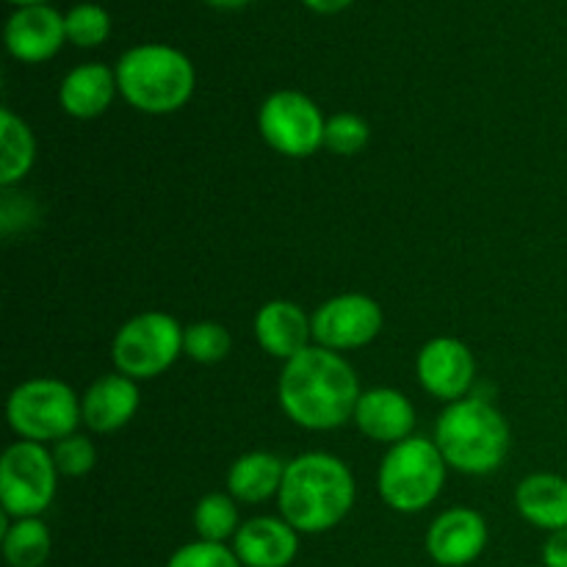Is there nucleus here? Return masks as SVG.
Returning <instances> with one entry per match:
<instances>
[{
	"label": "nucleus",
	"mask_w": 567,
	"mask_h": 567,
	"mask_svg": "<svg viewBox=\"0 0 567 567\" xmlns=\"http://www.w3.org/2000/svg\"><path fill=\"white\" fill-rule=\"evenodd\" d=\"M360 380L341 352L308 347L282 363L277 380V402L297 426L310 432H332L354 419Z\"/></svg>",
	"instance_id": "nucleus-1"
},
{
	"label": "nucleus",
	"mask_w": 567,
	"mask_h": 567,
	"mask_svg": "<svg viewBox=\"0 0 567 567\" xmlns=\"http://www.w3.org/2000/svg\"><path fill=\"white\" fill-rule=\"evenodd\" d=\"M354 476L341 457L327 452H308L286 465L277 507L299 535H324L352 513Z\"/></svg>",
	"instance_id": "nucleus-2"
},
{
	"label": "nucleus",
	"mask_w": 567,
	"mask_h": 567,
	"mask_svg": "<svg viewBox=\"0 0 567 567\" xmlns=\"http://www.w3.org/2000/svg\"><path fill=\"white\" fill-rule=\"evenodd\" d=\"M432 441L449 468L468 476H487L502 468L513 446L507 419L482 396L446 404L435 421Z\"/></svg>",
	"instance_id": "nucleus-3"
},
{
	"label": "nucleus",
	"mask_w": 567,
	"mask_h": 567,
	"mask_svg": "<svg viewBox=\"0 0 567 567\" xmlns=\"http://www.w3.org/2000/svg\"><path fill=\"white\" fill-rule=\"evenodd\" d=\"M114 72L122 100L150 116L175 114L197 89L192 59L172 44H136L120 55Z\"/></svg>",
	"instance_id": "nucleus-4"
},
{
	"label": "nucleus",
	"mask_w": 567,
	"mask_h": 567,
	"mask_svg": "<svg viewBox=\"0 0 567 567\" xmlns=\"http://www.w3.org/2000/svg\"><path fill=\"white\" fill-rule=\"evenodd\" d=\"M446 460L430 437H408L388 449L377 471L380 496L393 513L415 515L432 507L446 485Z\"/></svg>",
	"instance_id": "nucleus-5"
},
{
	"label": "nucleus",
	"mask_w": 567,
	"mask_h": 567,
	"mask_svg": "<svg viewBox=\"0 0 567 567\" xmlns=\"http://www.w3.org/2000/svg\"><path fill=\"white\" fill-rule=\"evenodd\" d=\"M6 419L20 441L59 443L66 435H75L83 421L81 396L53 377L25 380L9 393Z\"/></svg>",
	"instance_id": "nucleus-6"
},
{
	"label": "nucleus",
	"mask_w": 567,
	"mask_h": 567,
	"mask_svg": "<svg viewBox=\"0 0 567 567\" xmlns=\"http://www.w3.org/2000/svg\"><path fill=\"white\" fill-rule=\"evenodd\" d=\"M183 332L186 327L164 310L133 316L111 341L116 371L136 382L166 374L183 354Z\"/></svg>",
	"instance_id": "nucleus-7"
},
{
	"label": "nucleus",
	"mask_w": 567,
	"mask_h": 567,
	"mask_svg": "<svg viewBox=\"0 0 567 567\" xmlns=\"http://www.w3.org/2000/svg\"><path fill=\"white\" fill-rule=\"evenodd\" d=\"M59 468L44 443L17 441L0 460V507L9 520L39 518L59 491Z\"/></svg>",
	"instance_id": "nucleus-8"
},
{
	"label": "nucleus",
	"mask_w": 567,
	"mask_h": 567,
	"mask_svg": "<svg viewBox=\"0 0 567 567\" xmlns=\"http://www.w3.org/2000/svg\"><path fill=\"white\" fill-rule=\"evenodd\" d=\"M327 120L316 100L297 89H280L264 100L258 131L275 153L286 158H310L324 147Z\"/></svg>",
	"instance_id": "nucleus-9"
},
{
	"label": "nucleus",
	"mask_w": 567,
	"mask_h": 567,
	"mask_svg": "<svg viewBox=\"0 0 567 567\" xmlns=\"http://www.w3.org/2000/svg\"><path fill=\"white\" fill-rule=\"evenodd\" d=\"M316 347L330 352H352L369 347L382 332L385 316L377 299L369 293H338L327 299L310 316Z\"/></svg>",
	"instance_id": "nucleus-10"
},
{
	"label": "nucleus",
	"mask_w": 567,
	"mask_h": 567,
	"mask_svg": "<svg viewBox=\"0 0 567 567\" xmlns=\"http://www.w3.org/2000/svg\"><path fill=\"white\" fill-rule=\"evenodd\" d=\"M415 374L421 388L437 402H460L471 393L476 380V360L468 343L460 338H432L415 358Z\"/></svg>",
	"instance_id": "nucleus-11"
},
{
	"label": "nucleus",
	"mask_w": 567,
	"mask_h": 567,
	"mask_svg": "<svg viewBox=\"0 0 567 567\" xmlns=\"http://www.w3.org/2000/svg\"><path fill=\"white\" fill-rule=\"evenodd\" d=\"M491 532L485 515L471 507H452L426 529V554L441 567L474 565L485 554Z\"/></svg>",
	"instance_id": "nucleus-12"
},
{
	"label": "nucleus",
	"mask_w": 567,
	"mask_h": 567,
	"mask_svg": "<svg viewBox=\"0 0 567 567\" xmlns=\"http://www.w3.org/2000/svg\"><path fill=\"white\" fill-rule=\"evenodd\" d=\"M3 39L11 59L22 61V64H42L64 48V14L48 3L22 6L6 20Z\"/></svg>",
	"instance_id": "nucleus-13"
},
{
	"label": "nucleus",
	"mask_w": 567,
	"mask_h": 567,
	"mask_svg": "<svg viewBox=\"0 0 567 567\" xmlns=\"http://www.w3.org/2000/svg\"><path fill=\"white\" fill-rule=\"evenodd\" d=\"M233 551L244 567H288L299 554V532L286 518L258 515L236 532Z\"/></svg>",
	"instance_id": "nucleus-14"
},
{
	"label": "nucleus",
	"mask_w": 567,
	"mask_h": 567,
	"mask_svg": "<svg viewBox=\"0 0 567 567\" xmlns=\"http://www.w3.org/2000/svg\"><path fill=\"white\" fill-rule=\"evenodd\" d=\"M252 330L255 341L266 354L288 363L310 347L313 321L291 299H271V302L260 305V310L255 313Z\"/></svg>",
	"instance_id": "nucleus-15"
},
{
	"label": "nucleus",
	"mask_w": 567,
	"mask_h": 567,
	"mask_svg": "<svg viewBox=\"0 0 567 567\" xmlns=\"http://www.w3.org/2000/svg\"><path fill=\"white\" fill-rule=\"evenodd\" d=\"M138 385L125 374H103L83 391L81 415L83 424L97 435L120 432L138 413Z\"/></svg>",
	"instance_id": "nucleus-16"
},
{
	"label": "nucleus",
	"mask_w": 567,
	"mask_h": 567,
	"mask_svg": "<svg viewBox=\"0 0 567 567\" xmlns=\"http://www.w3.org/2000/svg\"><path fill=\"white\" fill-rule=\"evenodd\" d=\"M352 421L369 441L396 446L413 437L415 408L396 388H369L360 396Z\"/></svg>",
	"instance_id": "nucleus-17"
},
{
	"label": "nucleus",
	"mask_w": 567,
	"mask_h": 567,
	"mask_svg": "<svg viewBox=\"0 0 567 567\" xmlns=\"http://www.w3.org/2000/svg\"><path fill=\"white\" fill-rule=\"evenodd\" d=\"M116 94V72L100 61H86L64 75L59 86V105L72 120H97L111 109Z\"/></svg>",
	"instance_id": "nucleus-18"
},
{
	"label": "nucleus",
	"mask_w": 567,
	"mask_h": 567,
	"mask_svg": "<svg viewBox=\"0 0 567 567\" xmlns=\"http://www.w3.org/2000/svg\"><path fill=\"white\" fill-rule=\"evenodd\" d=\"M515 507L526 524L543 532L567 529V480L559 474H532L515 487Z\"/></svg>",
	"instance_id": "nucleus-19"
},
{
	"label": "nucleus",
	"mask_w": 567,
	"mask_h": 567,
	"mask_svg": "<svg viewBox=\"0 0 567 567\" xmlns=\"http://www.w3.org/2000/svg\"><path fill=\"white\" fill-rule=\"evenodd\" d=\"M286 465L271 452H247L227 471V493L238 504H264L280 493Z\"/></svg>",
	"instance_id": "nucleus-20"
},
{
	"label": "nucleus",
	"mask_w": 567,
	"mask_h": 567,
	"mask_svg": "<svg viewBox=\"0 0 567 567\" xmlns=\"http://www.w3.org/2000/svg\"><path fill=\"white\" fill-rule=\"evenodd\" d=\"M37 161V138L31 125L11 109L0 111V186L14 188L28 177Z\"/></svg>",
	"instance_id": "nucleus-21"
},
{
	"label": "nucleus",
	"mask_w": 567,
	"mask_h": 567,
	"mask_svg": "<svg viewBox=\"0 0 567 567\" xmlns=\"http://www.w3.org/2000/svg\"><path fill=\"white\" fill-rule=\"evenodd\" d=\"M50 548L53 540L42 518L9 520L3 515V557L9 567H42Z\"/></svg>",
	"instance_id": "nucleus-22"
},
{
	"label": "nucleus",
	"mask_w": 567,
	"mask_h": 567,
	"mask_svg": "<svg viewBox=\"0 0 567 567\" xmlns=\"http://www.w3.org/2000/svg\"><path fill=\"white\" fill-rule=\"evenodd\" d=\"M194 532L197 540L227 543L241 529V515H238V502L230 493H208L194 507Z\"/></svg>",
	"instance_id": "nucleus-23"
},
{
	"label": "nucleus",
	"mask_w": 567,
	"mask_h": 567,
	"mask_svg": "<svg viewBox=\"0 0 567 567\" xmlns=\"http://www.w3.org/2000/svg\"><path fill=\"white\" fill-rule=\"evenodd\" d=\"M233 338L219 321H197L183 332V354L199 365H214L230 354Z\"/></svg>",
	"instance_id": "nucleus-24"
},
{
	"label": "nucleus",
	"mask_w": 567,
	"mask_h": 567,
	"mask_svg": "<svg viewBox=\"0 0 567 567\" xmlns=\"http://www.w3.org/2000/svg\"><path fill=\"white\" fill-rule=\"evenodd\" d=\"M66 42L75 48H100L111 37V14L100 3H78L64 14Z\"/></svg>",
	"instance_id": "nucleus-25"
},
{
	"label": "nucleus",
	"mask_w": 567,
	"mask_h": 567,
	"mask_svg": "<svg viewBox=\"0 0 567 567\" xmlns=\"http://www.w3.org/2000/svg\"><path fill=\"white\" fill-rule=\"evenodd\" d=\"M371 142V127L363 116L352 114V111H341L327 120L324 127V147L330 153L341 155V158H352V155L363 153Z\"/></svg>",
	"instance_id": "nucleus-26"
},
{
	"label": "nucleus",
	"mask_w": 567,
	"mask_h": 567,
	"mask_svg": "<svg viewBox=\"0 0 567 567\" xmlns=\"http://www.w3.org/2000/svg\"><path fill=\"white\" fill-rule=\"evenodd\" d=\"M166 567H244L241 559L236 557L233 548L225 543H208V540H194L186 546L177 548L169 557Z\"/></svg>",
	"instance_id": "nucleus-27"
},
{
	"label": "nucleus",
	"mask_w": 567,
	"mask_h": 567,
	"mask_svg": "<svg viewBox=\"0 0 567 567\" xmlns=\"http://www.w3.org/2000/svg\"><path fill=\"white\" fill-rule=\"evenodd\" d=\"M53 460L55 468H59L61 476H86L89 471L97 463V449L89 441L86 435H66L64 441H59L53 446Z\"/></svg>",
	"instance_id": "nucleus-28"
},
{
	"label": "nucleus",
	"mask_w": 567,
	"mask_h": 567,
	"mask_svg": "<svg viewBox=\"0 0 567 567\" xmlns=\"http://www.w3.org/2000/svg\"><path fill=\"white\" fill-rule=\"evenodd\" d=\"M543 567H567V529L548 535L543 546Z\"/></svg>",
	"instance_id": "nucleus-29"
},
{
	"label": "nucleus",
	"mask_w": 567,
	"mask_h": 567,
	"mask_svg": "<svg viewBox=\"0 0 567 567\" xmlns=\"http://www.w3.org/2000/svg\"><path fill=\"white\" fill-rule=\"evenodd\" d=\"M305 9L316 11V14H338V11L349 9L354 0H302Z\"/></svg>",
	"instance_id": "nucleus-30"
},
{
	"label": "nucleus",
	"mask_w": 567,
	"mask_h": 567,
	"mask_svg": "<svg viewBox=\"0 0 567 567\" xmlns=\"http://www.w3.org/2000/svg\"><path fill=\"white\" fill-rule=\"evenodd\" d=\"M208 6H214V9H221V11H238L244 9V6H249L252 0H205Z\"/></svg>",
	"instance_id": "nucleus-31"
},
{
	"label": "nucleus",
	"mask_w": 567,
	"mask_h": 567,
	"mask_svg": "<svg viewBox=\"0 0 567 567\" xmlns=\"http://www.w3.org/2000/svg\"><path fill=\"white\" fill-rule=\"evenodd\" d=\"M9 3H14L17 9H22V6H39V3H48V0H9Z\"/></svg>",
	"instance_id": "nucleus-32"
}]
</instances>
